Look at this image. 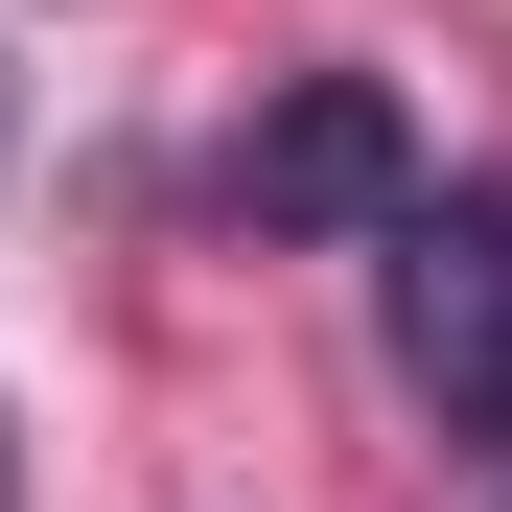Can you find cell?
<instances>
[{
  "label": "cell",
  "instance_id": "obj_1",
  "mask_svg": "<svg viewBox=\"0 0 512 512\" xmlns=\"http://www.w3.org/2000/svg\"><path fill=\"white\" fill-rule=\"evenodd\" d=\"M233 187H256V233H396V210H419V140H396L373 70H303V94H256Z\"/></svg>",
  "mask_w": 512,
  "mask_h": 512
},
{
  "label": "cell",
  "instance_id": "obj_2",
  "mask_svg": "<svg viewBox=\"0 0 512 512\" xmlns=\"http://www.w3.org/2000/svg\"><path fill=\"white\" fill-rule=\"evenodd\" d=\"M396 373L512 443V210H396Z\"/></svg>",
  "mask_w": 512,
  "mask_h": 512
},
{
  "label": "cell",
  "instance_id": "obj_3",
  "mask_svg": "<svg viewBox=\"0 0 512 512\" xmlns=\"http://www.w3.org/2000/svg\"><path fill=\"white\" fill-rule=\"evenodd\" d=\"M0 512H24V443H0Z\"/></svg>",
  "mask_w": 512,
  "mask_h": 512
}]
</instances>
